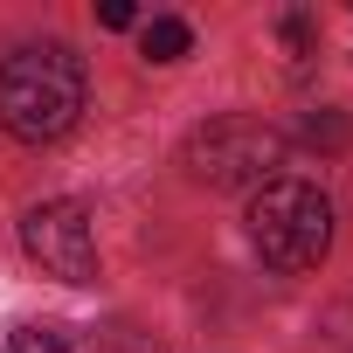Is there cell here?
Instances as JSON below:
<instances>
[{
	"label": "cell",
	"instance_id": "7a4b0ae2",
	"mask_svg": "<svg viewBox=\"0 0 353 353\" xmlns=\"http://www.w3.org/2000/svg\"><path fill=\"white\" fill-rule=\"evenodd\" d=\"M250 243L270 270H319L332 250V201L312 181H284L277 173L250 201Z\"/></svg>",
	"mask_w": 353,
	"mask_h": 353
},
{
	"label": "cell",
	"instance_id": "3957f363",
	"mask_svg": "<svg viewBox=\"0 0 353 353\" xmlns=\"http://www.w3.org/2000/svg\"><path fill=\"white\" fill-rule=\"evenodd\" d=\"M181 166L194 173L201 188H270L277 166H284V132L263 118H208L188 132Z\"/></svg>",
	"mask_w": 353,
	"mask_h": 353
},
{
	"label": "cell",
	"instance_id": "277c9868",
	"mask_svg": "<svg viewBox=\"0 0 353 353\" xmlns=\"http://www.w3.org/2000/svg\"><path fill=\"white\" fill-rule=\"evenodd\" d=\"M21 250L63 277V284H90L97 277V229H90V208L83 201H42L21 215Z\"/></svg>",
	"mask_w": 353,
	"mask_h": 353
},
{
	"label": "cell",
	"instance_id": "6da1fadb",
	"mask_svg": "<svg viewBox=\"0 0 353 353\" xmlns=\"http://www.w3.org/2000/svg\"><path fill=\"white\" fill-rule=\"evenodd\" d=\"M83 111V56H70L63 42H42V49H14L0 63V125L14 139L42 145V139H63Z\"/></svg>",
	"mask_w": 353,
	"mask_h": 353
},
{
	"label": "cell",
	"instance_id": "5b68a950",
	"mask_svg": "<svg viewBox=\"0 0 353 353\" xmlns=\"http://www.w3.org/2000/svg\"><path fill=\"white\" fill-rule=\"evenodd\" d=\"M139 49H145V63H181V56L194 49V28H188V21H173V14H159V21H145Z\"/></svg>",
	"mask_w": 353,
	"mask_h": 353
},
{
	"label": "cell",
	"instance_id": "8992f818",
	"mask_svg": "<svg viewBox=\"0 0 353 353\" xmlns=\"http://www.w3.org/2000/svg\"><path fill=\"white\" fill-rule=\"evenodd\" d=\"M14 353H83L70 325H21L14 332Z\"/></svg>",
	"mask_w": 353,
	"mask_h": 353
},
{
	"label": "cell",
	"instance_id": "52a82bcc",
	"mask_svg": "<svg viewBox=\"0 0 353 353\" xmlns=\"http://www.w3.org/2000/svg\"><path fill=\"white\" fill-rule=\"evenodd\" d=\"M97 21H104V28H132V0H104Z\"/></svg>",
	"mask_w": 353,
	"mask_h": 353
}]
</instances>
